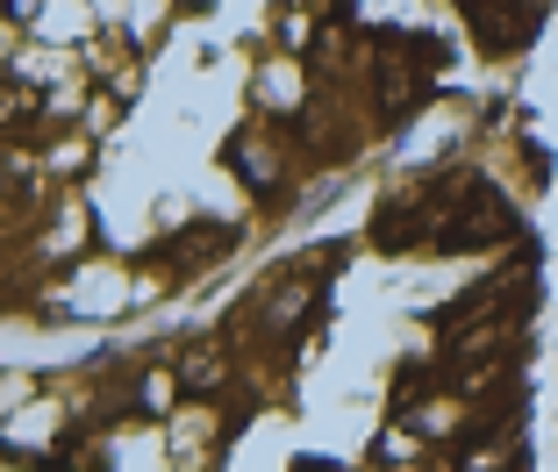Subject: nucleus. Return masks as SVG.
Wrapping results in <instances>:
<instances>
[{
  "mask_svg": "<svg viewBox=\"0 0 558 472\" xmlns=\"http://www.w3.org/2000/svg\"><path fill=\"white\" fill-rule=\"evenodd\" d=\"M294 472H329V458H301V465Z\"/></svg>",
  "mask_w": 558,
  "mask_h": 472,
  "instance_id": "nucleus-2",
  "label": "nucleus"
},
{
  "mask_svg": "<svg viewBox=\"0 0 558 472\" xmlns=\"http://www.w3.org/2000/svg\"><path fill=\"white\" fill-rule=\"evenodd\" d=\"M222 379H230V351H222V343H194V351H180V387L186 394H222Z\"/></svg>",
  "mask_w": 558,
  "mask_h": 472,
  "instance_id": "nucleus-1",
  "label": "nucleus"
}]
</instances>
